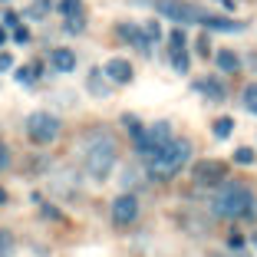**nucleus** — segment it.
I'll list each match as a JSON object with an SVG mask.
<instances>
[{
	"instance_id": "9d476101",
	"label": "nucleus",
	"mask_w": 257,
	"mask_h": 257,
	"mask_svg": "<svg viewBox=\"0 0 257 257\" xmlns=\"http://www.w3.org/2000/svg\"><path fill=\"white\" fill-rule=\"evenodd\" d=\"M119 37L128 40V43L136 46V50H142V53H149V46H152V40L145 37V30H139L136 23H119Z\"/></svg>"
},
{
	"instance_id": "cd10ccee",
	"label": "nucleus",
	"mask_w": 257,
	"mask_h": 257,
	"mask_svg": "<svg viewBox=\"0 0 257 257\" xmlns=\"http://www.w3.org/2000/svg\"><path fill=\"white\" fill-rule=\"evenodd\" d=\"M244 96H247V102H257V86H247V92H244Z\"/></svg>"
},
{
	"instance_id": "2f4dec72",
	"label": "nucleus",
	"mask_w": 257,
	"mask_h": 257,
	"mask_svg": "<svg viewBox=\"0 0 257 257\" xmlns=\"http://www.w3.org/2000/svg\"><path fill=\"white\" fill-rule=\"evenodd\" d=\"M218 4H224V7H234V0H218Z\"/></svg>"
},
{
	"instance_id": "473e14b6",
	"label": "nucleus",
	"mask_w": 257,
	"mask_h": 257,
	"mask_svg": "<svg viewBox=\"0 0 257 257\" xmlns=\"http://www.w3.org/2000/svg\"><path fill=\"white\" fill-rule=\"evenodd\" d=\"M4 40H7V33H4V27H0V46H4Z\"/></svg>"
},
{
	"instance_id": "a878e982",
	"label": "nucleus",
	"mask_w": 257,
	"mask_h": 257,
	"mask_svg": "<svg viewBox=\"0 0 257 257\" xmlns=\"http://www.w3.org/2000/svg\"><path fill=\"white\" fill-rule=\"evenodd\" d=\"M10 66H14V56H10V53H0V73H7Z\"/></svg>"
},
{
	"instance_id": "f8f14e48",
	"label": "nucleus",
	"mask_w": 257,
	"mask_h": 257,
	"mask_svg": "<svg viewBox=\"0 0 257 257\" xmlns=\"http://www.w3.org/2000/svg\"><path fill=\"white\" fill-rule=\"evenodd\" d=\"M204 27L208 30H221V33H231V30H244V23H234V20H227V17H214V14H204Z\"/></svg>"
},
{
	"instance_id": "f257e3e1",
	"label": "nucleus",
	"mask_w": 257,
	"mask_h": 257,
	"mask_svg": "<svg viewBox=\"0 0 257 257\" xmlns=\"http://www.w3.org/2000/svg\"><path fill=\"white\" fill-rule=\"evenodd\" d=\"M211 211L221 214V218H244V214L254 211V191L241 182H227L221 185V191L214 195Z\"/></svg>"
},
{
	"instance_id": "423d86ee",
	"label": "nucleus",
	"mask_w": 257,
	"mask_h": 257,
	"mask_svg": "<svg viewBox=\"0 0 257 257\" xmlns=\"http://www.w3.org/2000/svg\"><path fill=\"white\" fill-rule=\"evenodd\" d=\"M172 125L168 122H155V125L142 128V136H136V149L142 152V155H152L155 149H162L165 142H172Z\"/></svg>"
},
{
	"instance_id": "72a5a7b5",
	"label": "nucleus",
	"mask_w": 257,
	"mask_h": 257,
	"mask_svg": "<svg viewBox=\"0 0 257 257\" xmlns=\"http://www.w3.org/2000/svg\"><path fill=\"white\" fill-rule=\"evenodd\" d=\"M254 247H257V237H254Z\"/></svg>"
},
{
	"instance_id": "5701e85b",
	"label": "nucleus",
	"mask_w": 257,
	"mask_h": 257,
	"mask_svg": "<svg viewBox=\"0 0 257 257\" xmlns=\"http://www.w3.org/2000/svg\"><path fill=\"white\" fill-rule=\"evenodd\" d=\"M145 37H149L152 43H155V40H162V27H159L155 20H152V23H145Z\"/></svg>"
},
{
	"instance_id": "f3484780",
	"label": "nucleus",
	"mask_w": 257,
	"mask_h": 257,
	"mask_svg": "<svg viewBox=\"0 0 257 257\" xmlns=\"http://www.w3.org/2000/svg\"><path fill=\"white\" fill-rule=\"evenodd\" d=\"M60 10L66 17H79L83 14V0H60Z\"/></svg>"
},
{
	"instance_id": "c85d7f7f",
	"label": "nucleus",
	"mask_w": 257,
	"mask_h": 257,
	"mask_svg": "<svg viewBox=\"0 0 257 257\" xmlns=\"http://www.w3.org/2000/svg\"><path fill=\"white\" fill-rule=\"evenodd\" d=\"M0 204H7V191L4 188H0Z\"/></svg>"
},
{
	"instance_id": "7c9ffc66",
	"label": "nucleus",
	"mask_w": 257,
	"mask_h": 257,
	"mask_svg": "<svg viewBox=\"0 0 257 257\" xmlns=\"http://www.w3.org/2000/svg\"><path fill=\"white\" fill-rule=\"evenodd\" d=\"M247 109H250V112H254V115H257V102H247Z\"/></svg>"
},
{
	"instance_id": "dca6fc26",
	"label": "nucleus",
	"mask_w": 257,
	"mask_h": 257,
	"mask_svg": "<svg viewBox=\"0 0 257 257\" xmlns=\"http://www.w3.org/2000/svg\"><path fill=\"white\" fill-rule=\"evenodd\" d=\"M99 76H102V73H99V69H92V73H89V89L96 92V96H109V86L102 83Z\"/></svg>"
},
{
	"instance_id": "9b49d317",
	"label": "nucleus",
	"mask_w": 257,
	"mask_h": 257,
	"mask_svg": "<svg viewBox=\"0 0 257 257\" xmlns=\"http://www.w3.org/2000/svg\"><path fill=\"white\" fill-rule=\"evenodd\" d=\"M50 66H53L56 73H73L76 69V53L66 50V46H56V50H50Z\"/></svg>"
},
{
	"instance_id": "20e7f679",
	"label": "nucleus",
	"mask_w": 257,
	"mask_h": 257,
	"mask_svg": "<svg viewBox=\"0 0 257 257\" xmlns=\"http://www.w3.org/2000/svg\"><path fill=\"white\" fill-rule=\"evenodd\" d=\"M155 10H159L162 17H168V20L175 23H201L204 20V10H198L195 4H188V0H155Z\"/></svg>"
},
{
	"instance_id": "1a4fd4ad",
	"label": "nucleus",
	"mask_w": 257,
	"mask_h": 257,
	"mask_svg": "<svg viewBox=\"0 0 257 257\" xmlns=\"http://www.w3.org/2000/svg\"><path fill=\"white\" fill-rule=\"evenodd\" d=\"M102 76H109V83H115V86H125L128 79H132V66H128V60H109L106 63V69H102Z\"/></svg>"
},
{
	"instance_id": "aec40b11",
	"label": "nucleus",
	"mask_w": 257,
	"mask_h": 257,
	"mask_svg": "<svg viewBox=\"0 0 257 257\" xmlns=\"http://www.w3.org/2000/svg\"><path fill=\"white\" fill-rule=\"evenodd\" d=\"M168 43H172V53H175V50H185V30H182V27H178V30H172Z\"/></svg>"
},
{
	"instance_id": "f03ea898",
	"label": "nucleus",
	"mask_w": 257,
	"mask_h": 257,
	"mask_svg": "<svg viewBox=\"0 0 257 257\" xmlns=\"http://www.w3.org/2000/svg\"><path fill=\"white\" fill-rule=\"evenodd\" d=\"M115 155H119L115 139L106 136V132H96V136L89 139V145H86V175L96 178V182L109 178V172H112V165H115Z\"/></svg>"
},
{
	"instance_id": "412c9836",
	"label": "nucleus",
	"mask_w": 257,
	"mask_h": 257,
	"mask_svg": "<svg viewBox=\"0 0 257 257\" xmlns=\"http://www.w3.org/2000/svg\"><path fill=\"white\" fill-rule=\"evenodd\" d=\"M234 162H237V165H250V162H254V152H250V149H237Z\"/></svg>"
},
{
	"instance_id": "c756f323",
	"label": "nucleus",
	"mask_w": 257,
	"mask_h": 257,
	"mask_svg": "<svg viewBox=\"0 0 257 257\" xmlns=\"http://www.w3.org/2000/svg\"><path fill=\"white\" fill-rule=\"evenodd\" d=\"M214 257H247V254H214Z\"/></svg>"
},
{
	"instance_id": "ddd939ff",
	"label": "nucleus",
	"mask_w": 257,
	"mask_h": 257,
	"mask_svg": "<svg viewBox=\"0 0 257 257\" xmlns=\"http://www.w3.org/2000/svg\"><path fill=\"white\" fill-rule=\"evenodd\" d=\"M214 60H218V69H221V73H237V69H241V56H237L234 50H221Z\"/></svg>"
},
{
	"instance_id": "4468645a",
	"label": "nucleus",
	"mask_w": 257,
	"mask_h": 257,
	"mask_svg": "<svg viewBox=\"0 0 257 257\" xmlns=\"http://www.w3.org/2000/svg\"><path fill=\"white\" fill-rule=\"evenodd\" d=\"M195 89H198V92H204L208 99H214V102H221V99H224V86H221L218 79H198Z\"/></svg>"
},
{
	"instance_id": "bb28decb",
	"label": "nucleus",
	"mask_w": 257,
	"mask_h": 257,
	"mask_svg": "<svg viewBox=\"0 0 257 257\" xmlns=\"http://www.w3.org/2000/svg\"><path fill=\"white\" fill-rule=\"evenodd\" d=\"M198 53H201V56H208V53H211V46H208V37H201V40H198Z\"/></svg>"
},
{
	"instance_id": "6e6552de",
	"label": "nucleus",
	"mask_w": 257,
	"mask_h": 257,
	"mask_svg": "<svg viewBox=\"0 0 257 257\" xmlns=\"http://www.w3.org/2000/svg\"><path fill=\"white\" fill-rule=\"evenodd\" d=\"M191 175H195V185H201V188L204 185H218V182H224V165L214 162V159L211 162H198Z\"/></svg>"
},
{
	"instance_id": "0eeeda50",
	"label": "nucleus",
	"mask_w": 257,
	"mask_h": 257,
	"mask_svg": "<svg viewBox=\"0 0 257 257\" xmlns=\"http://www.w3.org/2000/svg\"><path fill=\"white\" fill-rule=\"evenodd\" d=\"M136 218H139V198L136 195H119L112 201V221H115V227H128Z\"/></svg>"
},
{
	"instance_id": "7ed1b4c3",
	"label": "nucleus",
	"mask_w": 257,
	"mask_h": 257,
	"mask_svg": "<svg viewBox=\"0 0 257 257\" xmlns=\"http://www.w3.org/2000/svg\"><path fill=\"white\" fill-rule=\"evenodd\" d=\"M188 159H191V145L185 139H172L149 155V172L159 175V178H172L175 172H182V165Z\"/></svg>"
},
{
	"instance_id": "6ab92c4d",
	"label": "nucleus",
	"mask_w": 257,
	"mask_h": 257,
	"mask_svg": "<svg viewBox=\"0 0 257 257\" xmlns=\"http://www.w3.org/2000/svg\"><path fill=\"white\" fill-rule=\"evenodd\" d=\"M10 254H14V237H10V231H0V257Z\"/></svg>"
},
{
	"instance_id": "393cba45",
	"label": "nucleus",
	"mask_w": 257,
	"mask_h": 257,
	"mask_svg": "<svg viewBox=\"0 0 257 257\" xmlns=\"http://www.w3.org/2000/svg\"><path fill=\"white\" fill-rule=\"evenodd\" d=\"M14 40H17V43H27V40H30L27 27H14Z\"/></svg>"
},
{
	"instance_id": "4be33fe9",
	"label": "nucleus",
	"mask_w": 257,
	"mask_h": 257,
	"mask_svg": "<svg viewBox=\"0 0 257 257\" xmlns=\"http://www.w3.org/2000/svg\"><path fill=\"white\" fill-rule=\"evenodd\" d=\"M33 73H37V66H23V69H17V83H33Z\"/></svg>"
},
{
	"instance_id": "b1692460",
	"label": "nucleus",
	"mask_w": 257,
	"mask_h": 257,
	"mask_svg": "<svg viewBox=\"0 0 257 257\" xmlns=\"http://www.w3.org/2000/svg\"><path fill=\"white\" fill-rule=\"evenodd\" d=\"M7 165H10V149H7L4 142H0V172H4Z\"/></svg>"
},
{
	"instance_id": "a211bd4d",
	"label": "nucleus",
	"mask_w": 257,
	"mask_h": 257,
	"mask_svg": "<svg viewBox=\"0 0 257 257\" xmlns=\"http://www.w3.org/2000/svg\"><path fill=\"white\" fill-rule=\"evenodd\" d=\"M172 66L178 69V73H188V53H185V50H175L172 53Z\"/></svg>"
},
{
	"instance_id": "39448f33",
	"label": "nucleus",
	"mask_w": 257,
	"mask_h": 257,
	"mask_svg": "<svg viewBox=\"0 0 257 257\" xmlns=\"http://www.w3.org/2000/svg\"><path fill=\"white\" fill-rule=\"evenodd\" d=\"M27 136L37 145H50L56 136H60V119L53 112H33L27 119Z\"/></svg>"
},
{
	"instance_id": "2eb2a0df",
	"label": "nucleus",
	"mask_w": 257,
	"mask_h": 257,
	"mask_svg": "<svg viewBox=\"0 0 257 257\" xmlns=\"http://www.w3.org/2000/svg\"><path fill=\"white\" fill-rule=\"evenodd\" d=\"M231 132H234V119H227V115H221V119L214 122V136H218V139H227Z\"/></svg>"
}]
</instances>
